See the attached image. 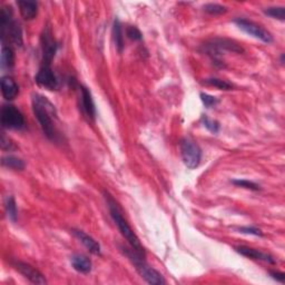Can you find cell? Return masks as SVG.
Here are the masks:
<instances>
[{
  "instance_id": "obj_5",
  "label": "cell",
  "mask_w": 285,
  "mask_h": 285,
  "mask_svg": "<svg viewBox=\"0 0 285 285\" xmlns=\"http://www.w3.org/2000/svg\"><path fill=\"white\" fill-rule=\"evenodd\" d=\"M181 155L185 166L194 169L201 163L202 151L195 141L191 138H184L181 141Z\"/></svg>"
},
{
  "instance_id": "obj_21",
  "label": "cell",
  "mask_w": 285,
  "mask_h": 285,
  "mask_svg": "<svg viewBox=\"0 0 285 285\" xmlns=\"http://www.w3.org/2000/svg\"><path fill=\"white\" fill-rule=\"evenodd\" d=\"M5 207H6V212H7L8 218L13 222H16L17 216H18V210H17L16 201L13 196H9V197H7V199H6Z\"/></svg>"
},
{
  "instance_id": "obj_31",
  "label": "cell",
  "mask_w": 285,
  "mask_h": 285,
  "mask_svg": "<svg viewBox=\"0 0 285 285\" xmlns=\"http://www.w3.org/2000/svg\"><path fill=\"white\" fill-rule=\"evenodd\" d=\"M270 274H271V276L273 278H274V280L281 282V283H284V280H285V274H284V273H281V272H271Z\"/></svg>"
},
{
  "instance_id": "obj_8",
  "label": "cell",
  "mask_w": 285,
  "mask_h": 285,
  "mask_svg": "<svg viewBox=\"0 0 285 285\" xmlns=\"http://www.w3.org/2000/svg\"><path fill=\"white\" fill-rule=\"evenodd\" d=\"M207 53L213 57L214 60H218V57L221 55L222 50H229L232 53H244V49L235 42L230 41L226 38H216L205 45Z\"/></svg>"
},
{
  "instance_id": "obj_20",
  "label": "cell",
  "mask_w": 285,
  "mask_h": 285,
  "mask_svg": "<svg viewBox=\"0 0 285 285\" xmlns=\"http://www.w3.org/2000/svg\"><path fill=\"white\" fill-rule=\"evenodd\" d=\"M2 163H3L5 167H8V168L14 169V170H22L25 168L24 161H22L21 158L13 156V155L5 156L3 158Z\"/></svg>"
},
{
  "instance_id": "obj_19",
  "label": "cell",
  "mask_w": 285,
  "mask_h": 285,
  "mask_svg": "<svg viewBox=\"0 0 285 285\" xmlns=\"http://www.w3.org/2000/svg\"><path fill=\"white\" fill-rule=\"evenodd\" d=\"M15 64V54L14 50L7 45H3L2 48V67L11 68Z\"/></svg>"
},
{
  "instance_id": "obj_6",
  "label": "cell",
  "mask_w": 285,
  "mask_h": 285,
  "mask_svg": "<svg viewBox=\"0 0 285 285\" xmlns=\"http://www.w3.org/2000/svg\"><path fill=\"white\" fill-rule=\"evenodd\" d=\"M2 124L8 129H22L25 127V117L13 105H4L2 108Z\"/></svg>"
},
{
  "instance_id": "obj_13",
  "label": "cell",
  "mask_w": 285,
  "mask_h": 285,
  "mask_svg": "<svg viewBox=\"0 0 285 285\" xmlns=\"http://www.w3.org/2000/svg\"><path fill=\"white\" fill-rule=\"evenodd\" d=\"M73 234L85 245V247H86L90 253H93L95 255L100 254V245L98 244V242L95 241L92 236H89L84 231L81 230H73Z\"/></svg>"
},
{
  "instance_id": "obj_17",
  "label": "cell",
  "mask_w": 285,
  "mask_h": 285,
  "mask_svg": "<svg viewBox=\"0 0 285 285\" xmlns=\"http://www.w3.org/2000/svg\"><path fill=\"white\" fill-rule=\"evenodd\" d=\"M72 265L74 269L77 272L83 273V274H87L92 271V261H90L87 256L85 255H74L72 258Z\"/></svg>"
},
{
  "instance_id": "obj_14",
  "label": "cell",
  "mask_w": 285,
  "mask_h": 285,
  "mask_svg": "<svg viewBox=\"0 0 285 285\" xmlns=\"http://www.w3.org/2000/svg\"><path fill=\"white\" fill-rule=\"evenodd\" d=\"M2 93L6 100H13L19 94V87L13 78L6 76L2 78Z\"/></svg>"
},
{
  "instance_id": "obj_16",
  "label": "cell",
  "mask_w": 285,
  "mask_h": 285,
  "mask_svg": "<svg viewBox=\"0 0 285 285\" xmlns=\"http://www.w3.org/2000/svg\"><path fill=\"white\" fill-rule=\"evenodd\" d=\"M81 88H82V101H83L84 111L87 114L88 117L94 119L96 116V107H95L92 93H90V90L87 87L82 86Z\"/></svg>"
},
{
  "instance_id": "obj_25",
  "label": "cell",
  "mask_w": 285,
  "mask_h": 285,
  "mask_svg": "<svg viewBox=\"0 0 285 285\" xmlns=\"http://www.w3.org/2000/svg\"><path fill=\"white\" fill-rule=\"evenodd\" d=\"M204 10L209 15H222L226 13L227 8L225 6H222L219 4H207L204 6Z\"/></svg>"
},
{
  "instance_id": "obj_10",
  "label": "cell",
  "mask_w": 285,
  "mask_h": 285,
  "mask_svg": "<svg viewBox=\"0 0 285 285\" xmlns=\"http://www.w3.org/2000/svg\"><path fill=\"white\" fill-rule=\"evenodd\" d=\"M35 81L38 84V86L48 90H55L58 87V81H57L55 73L48 65H42L41 69H39L35 77Z\"/></svg>"
},
{
  "instance_id": "obj_3",
  "label": "cell",
  "mask_w": 285,
  "mask_h": 285,
  "mask_svg": "<svg viewBox=\"0 0 285 285\" xmlns=\"http://www.w3.org/2000/svg\"><path fill=\"white\" fill-rule=\"evenodd\" d=\"M124 253L127 255V258L133 262V264L136 267V271L139 273V275L144 278V280L153 285H163L166 283L164 280L163 275L161 273L157 272L155 269H153L151 265H148L144 261V256L139 255L137 252L130 247V248H123Z\"/></svg>"
},
{
  "instance_id": "obj_28",
  "label": "cell",
  "mask_w": 285,
  "mask_h": 285,
  "mask_svg": "<svg viewBox=\"0 0 285 285\" xmlns=\"http://www.w3.org/2000/svg\"><path fill=\"white\" fill-rule=\"evenodd\" d=\"M238 231L243 233V234H250V235H255V236H263V233L260 229L255 226H244L239 227Z\"/></svg>"
},
{
  "instance_id": "obj_11",
  "label": "cell",
  "mask_w": 285,
  "mask_h": 285,
  "mask_svg": "<svg viewBox=\"0 0 285 285\" xmlns=\"http://www.w3.org/2000/svg\"><path fill=\"white\" fill-rule=\"evenodd\" d=\"M15 267L21 275H24L27 280H29L33 284L43 285V284L47 283L46 278H45V276L42 274V273L29 264L24 263V262H16Z\"/></svg>"
},
{
  "instance_id": "obj_18",
  "label": "cell",
  "mask_w": 285,
  "mask_h": 285,
  "mask_svg": "<svg viewBox=\"0 0 285 285\" xmlns=\"http://www.w3.org/2000/svg\"><path fill=\"white\" fill-rule=\"evenodd\" d=\"M113 38H114V42H115L116 48L118 49L119 53H122L123 48H124V36H123L122 24H121V21H119L118 19H116L115 21H114Z\"/></svg>"
},
{
  "instance_id": "obj_12",
  "label": "cell",
  "mask_w": 285,
  "mask_h": 285,
  "mask_svg": "<svg viewBox=\"0 0 285 285\" xmlns=\"http://www.w3.org/2000/svg\"><path fill=\"white\" fill-rule=\"evenodd\" d=\"M235 251L237 253L245 256V258L256 260V261L267 262V263H271V264H275V259L273 258L272 255L264 253V252H261V251H259V250L247 247V246H238V247H235Z\"/></svg>"
},
{
  "instance_id": "obj_7",
  "label": "cell",
  "mask_w": 285,
  "mask_h": 285,
  "mask_svg": "<svg viewBox=\"0 0 285 285\" xmlns=\"http://www.w3.org/2000/svg\"><path fill=\"white\" fill-rule=\"evenodd\" d=\"M234 22L238 26L239 29H242L244 32H246L247 35L252 36L256 39H260L261 42L266 44H270L273 42V37L271 33L266 29H264L262 26L256 24V22L244 18H236Z\"/></svg>"
},
{
  "instance_id": "obj_22",
  "label": "cell",
  "mask_w": 285,
  "mask_h": 285,
  "mask_svg": "<svg viewBox=\"0 0 285 285\" xmlns=\"http://www.w3.org/2000/svg\"><path fill=\"white\" fill-rule=\"evenodd\" d=\"M206 84L209 85V86H213L221 90H231L233 88L232 84L227 83L226 81H223V79H219V78L206 79Z\"/></svg>"
},
{
  "instance_id": "obj_1",
  "label": "cell",
  "mask_w": 285,
  "mask_h": 285,
  "mask_svg": "<svg viewBox=\"0 0 285 285\" xmlns=\"http://www.w3.org/2000/svg\"><path fill=\"white\" fill-rule=\"evenodd\" d=\"M32 110L36 118L45 135L50 139L56 138V127L54 124V118L57 117V112L55 106L41 94L32 95Z\"/></svg>"
},
{
  "instance_id": "obj_4",
  "label": "cell",
  "mask_w": 285,
  "mask_h": 285,
  "mask_svg": "<svg viewBox=\"0 0 285 285\" xmlns=\"http://www.w3.org/2000/svg\"><path fill=\"white\" fill-rule=\"evenodd\" d=\"M0 28H2V39L5 43L14 44L15 46L22 45V31L20 26L13 19L11 8L4 7L0 13Z\"/></svg>"
},
{
  "instance_id": "obj_15",
  "label": "cell",
  "mask_w": 285,
  "mask_h": 285,
  "mask_svg": "<svg viewBox=\"0 0 285 285\" xmlns=\"http://www.w3.org/2000/svg\"><path fill=\"white\" fill-rule=\"evenodd\" d=\"M22 18L26 20H32L38 14V3L29 2V0H19L17 2Z\"/></svg>"
},
{
  "instance_id": "obj_26",
  "label": "cell",
  "mask_w": 285,
  "mask_h": 285,
  "mask_svg": "<svg viewBox=\"0 0 285 285\" xmlns=\"http://www.w3.org/2000/svg\"><path fill=\"white\" fill-rule=\"evenodd\" d=\"M202 122L204 124V126L206 127L209 132H212V133H218L219 130H220V124L216 122V121H213V119H210L206 116H203L202 117Z\"/></svg>"
},
{
  "instance_id": "obj_30",
  "label": "cell",
  "mask_w": 285,
  "mask_h": 285,
  "mask_svg": "<svg viewBox=\"0 0 285 285\" xmlns=\"http://www.w3.org/2000/svg\"><path fill=\"white\" fill-rule=\"evenodd\" d=\"M2 147L4 151H11L15 148L14 142L9 139V137H7L5 134H3V137H2Z\"/></svg>"
},
{
  "instance_id": "obj_23",
  "label": "cell",
  "mask_w": 285,
  "mask_h": 285,
  "mask_svg": "<svg viewBox=\"0 0 285 285\" xmlns=\"http://www.w3.org/2000/svg\"><path fill=\"white\" fill-rule=\"evenodd\" d=\"M264 14L272 17L274 19L283 21L285 19V8L284 7H270L264 10Z\"/></svg>"
},
{
  "instance_id": "obj_24",
  "label": "cell",
  "mask_w": 285,
  "mask_h": 285,
  "mask_svg": "<svg viewBox=\"0 0 285 285\" xmlns=\"http://www.w3.org/2000/svg\"><path fill=\"white\" fill-rule=\"evenodd\" d=\"M232 183L236 185L237 187H243V189H246L250 191H260L261 187L259 184L254 183V182H251L247 180H233Z\"/></svg>"
},
{
  "instance_id": "obj_2",
  "label": "cell",
  "mask_w": 285,
  "mask_h": 285,
  "mask_svg": "<svg viewBox=\"0 0 285 285\" xmlns=\"http://www.w3.org/2000/svg\"><path fill=\"white\" fill-rule=\"evenodd\" d=\"M105 198L108 204V207H110V212L112 218L115 222V224L117 225L119 232L122 233V235L126 238V241L129 243L130 247H132L135 252H137L139 255L145 256V248L142 246L138 236L135 234V232L132 230V227L129 226V224L127 223V221L124 219V216L119 209L118 205L116 203L115 199H114L110 193L105 192Z\"/></svg>"
},
{
  "instance_id": "obj_27",
  "label": "cell",
  "mask_w": 285,
  "mask_h": 285,
  "mask_svg": "<svg viewBox=\"0 0 285 285\" xmlns=\"http://www.w3.org/2000/svg\"><path fill=\"white\" fill-rule=\"evenodd\" d=\"M126 35L129 39H132V41H141V39H142V35H141L140 30L135 26H128L127 27Z\"/></svg>"
},
{
  "instance_id": "obj_29",
  "label": "cell",
  "mask_w": 285,
  "mask_h": 285,
  "mask_svg": "<svg viewBox=\"0 0 285 285\" xmlns=\"http://www.w3.org/2000/svg\"><path fill=\"white\" fill-rule=\"evenodd\" d=\"M201 99H202V101H203V104H204L205 106H206L207 108L213 107V106H215V105L219 102L218 98H215V97L210 96V95H208V94H204V93L201 94Z\"/></svg>"
},
{
  "instance_id": "obj_9",
  "label": "cell",
  "mask_w": 285,
  "mask_h": 285,
  "mask_svg": "<svg viewBox=\"0 0 285 285\" xmlns=\"http://www.w3.org/2000/svg\"><path fill=\"white\" fill-rule=\"evenodd\" d=\"M58 49L55 38L51 32L50 27H46L42 33V51H43V64L50 66L54 57Z\"/></svg>"
}]
</instances>
